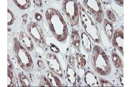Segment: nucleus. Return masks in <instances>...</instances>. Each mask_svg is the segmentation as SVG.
<instances>
[{"mask_svg":"<svg viewBox=\"0 0 131 87\" xmlns=\"http://www.w3.org/2000/svg\"><path fill=\"white\" fill-rule=\"evenodd\" d=\"M27 29L36 44L42 48L45 47V36L40 27L36 23L31 22L27 26Z\"/></svg>","mask_w":131,"mask_h":87,"instance_id":"obj_6","label":"nucleus"},{"mask_svg":"<svg viewBox=\"0 0 131 87\" xmlns=\"http://www.w3.org/2000/svg\"><path fill=\"white\" fill-rule=\"evenodd\" d=\"M100 85L102 87H112L114 86L113 84L105 79L101 78L100 79Z\"/></svg>","mask_w":131,"mask_h":87,"instance_id":"obj_23","label":"nucleus"},{"mask_svg":"<svg viewBox=\"0 0 131 87\" xmlns=\"http://www.w3.org/2000/svg\"><path fill=\"white\" fill-rule=\"evenodd\" d=\"M14 17L13 14L8 10V25H11L13 23Z\"/></svg>","mask_w":131,"mask_h":87,"instance_id":"obj_25","label":"nucleus"},{"mask_svg":"<svg viewBox=\"0 0 131 87\" xmlns=\"http://www.w3.org/2000/svg\"><path fill=\"white\" fill-rule=\"evenodd\" d=\"M82 42L84 48L88 51L91 50V43L88 36L86 35L85 33H83L82 34Z\"/></svg>","mask_w":131,"mask_h":87,"instance_id":"obj_17","label":"nucleus"},{"mask_svg":"<svg viewBox=\"0 0 131 87\" xmlns=\"http://www.w3.org/2000/svg\"><path fill=\"white\" fill-rule=\"evenodd\" d=\"M106 14L107 15V18H108L111 21L113 22H115L116 20V17L114 15L113 12H112L111 10H107L106 11Z\"/></svg>","mask_w":131,"mask_h":87,"instance_id":"obj_24","label":"nucleus"},{"mask_svg":"<svg viewBox=\"0 0 131 87\" xmlns=\"http://www.w3.org/2000/svg\"><path fill=\"white\" fill-rule=\"evenodd\" d=\"M14 52L21 68L26 71H31L33 67L31 56L18 41L15 42Z\"/></svg>","mask_w":131,"mask_h":87,"instance_id":"obj_4","label":"nucleus"},{"mask_svg":"<svg viewBox=\"0 0 131 87\" xmlns=\"http://www.w3.org/2000/svg\"><path fill=\"white\" fill-rule=\"evenodd\" d=\"M20 42L21 44L27 50L31 51L34 48V44L31 39L25 32H21L19 35Z\"/></svg>","mask_w":131,"mask_h":87,"instance_id":"obj_10","label":"nucleus"},{"mask_svg":"<svg viewBox=\"0 0 131 87\" xmlns=\"http://www.w3.org/2000/svg\"><path fill=\"white\" fill-rule=\"evenodd\" d=\"M67 77L69 82L75 85L76 81V73L69 65L67 66Z\"/></svg>","mask_w":131,"mask_h":87,"instance_id":"obj_15","label":"nucleus"},{"mask_svg":"<svg viewBox=\"0 0 131 87\" xmlns=\"http://www.w3.org/2000/svg\"><path fill=\"white\" fill-rule=\"evenodd\" d=\"M46 16L54 36L59 41H64L67 36V25L60 12L49 8L46 11Z\"/></svg>","mask_w":131,"mask_h":87,"instance_id":"obj_1","label":"nucleus"},{"mask_svg":"<svg viewBox=\"0 0 131 87\" xmlns=\"http://www.w3.org/2000/svg\"><path fill=\"white\" fill-rule=\"evenodd\" d=\"M15 4L18 6L21 9H27L31 5L30 1H14Z\"/></svg>","mask_w":131,"mask_h":87,"instance_id":"obj_18","label":"nucleus"},{"mask_svg":"<svg viewBox=\"0 0 131 87\" xmlns=\"http://www.w3.org/2000/svg\"><path fill=\"white\" fill-rule=\"evenodd\" d=\"M79 11L82 24L86 33L93 40L99 42L100 41V34L95 24L87 15L85 9L81 5L79 6Z\"/></svg>","mask_w":131,"mask_h":87,"instance_id":"obj_3","label":"nucleus"},{"mask_svg":"<svg viewBox=\"0 0 131 87\" xmlns=\"http://www.w3.org/2000/svg\"><path fill=\"white\" fill-rule=\"evenodd\" d=\"M16 81L14 77L12 72L8 69V87L9 86H16Z\"/></svg>","mask_w":131,"mask_h":87,"instance_id":"obj_20","label":"nucleus"},{"mask_svg":"<svg viewBox=\"0 0 131 87\" xmlns=\"http://www.w3.org/2000/svg\"><path fill=\"white\" fill-rule=\"evenodd\" d=\"M76 56L77 60L79 65L81 67L84 66L86 64V60L85 59H84L83 57L81 56L79 54H76Z\"/></svg>","mask_w":131,"mask_h":87,"instance_id":"obj_21","label":"nucleus"},{"mask_svg":"<svg viewBox=\"0 0 131 87\" xmlns=\"http://www.w3.org/2000/svg\"><path fill=\"white\" fill-rule=\"evenodd\" d=\"M71 37L73 45L77 48H79L80 46V36L78 33L75 29H73L72 31Z\"/></svg>","mask_w":131,"mask_h":87,"instance_id":"obj_16","label":"nucleus"},{"mask_svg":"<svg viewBox=\"0 0 131 87\" xmlns=\"http://www.w3.org/2000/svg\"><path fill=\"white\" fill-rule=\"evenodd\" d=\"M112 40V44L116 49L118 50L122 55L124 54V34L123 31L119 29L115 30Z\"/></svg>","mask_w":131,"mask_h":87,"instance_id":"obj_9","label":"nucleus"},{"mask_svg":"<svg viewBox=\"0 0 131 87\" xmlns=\"http://www.w3.org/2000/svg\"><path fill=\"white\" fill-rule=\"evenodd\" d=\"M46 61L51 71L55 72L60 76L63 75V70L55 55L52 53L49 54L46 57Z\"/></svg>","mask_w":131,"mask_h":87,"instance_id":"obj_8","label":"nucleus"},{"mask_svg":"<svg viewBox=\"0 0 131 87\" xmlns=\"http://www.w3.org/2000/svg\"><path fill=\"white\" fill-rule=\"evenodd\" d=\"M20 83L21 86H30V82L28 78L23 74H20L19 75Z\"/></svg>","mask_w":131,"mask_h":87,"instance_id":"obj_19","label":"nucleus"},{"mask_svg":"<svg viewBox=\"0 0 131 87\" xmlns=\"http://www.w3.org/2000/svg\"><path fill=\"white\" fill-rule=\"evenodd\" d=\"M111 56L112 62L115 68H121L122 65V60L119 56V55L116 52L113 51L112 52Z\"/></svg>","mask_w":131,"mask_h":87,"instance_id":"obj_13","label":"nucleus"},{"mask_svg":"<svg viewBox=\"0 0 131 87\" xmlns=\"http://www.w3.org/2000/svg\"><path fill=\"white\" fill-rule=\"evenodd\" d=\"M41 1H34V3L36 4V5L38 7H40L42 5V2Z\"/></svg>","mask_w":131,"mask_h":87,"instance_id":"obj_28","label":"nucleus"},{"mask_svg":"<svg viewBox=\"0 0 131 87\" xmlns=\"http://www.w3.org/2000/svg\"><path fill=\"white\" fill-rule=\"evenodd\" d=\"M104 28L108 38L111 40L113 36L114 31L113 25L107 19H105L104 23Z\"/></svg>","mask_w":131,"mask_h":87,"instance_id":"obj_12","label":"nucleus"},{"mask_svg":"<svg viewBox=\"0 0 131 87\" xmlns=\"http://www.w3.org/2000/svg\"><path fill=\"white\" fill-rule=\"evenodd\" d=\"M47 76H48V80L52 85V86L60 87L62 86L59 78L52 73L50 72L48 73Z\"/></svg>","mask_w":131,"mask_h":87,"instance_id":"obj_14","label":"nucleus"},{"mask_svg":"<svg viewBox=\"0 0 131 87\" xmlns=\"http://www.w3.org/2000/svg\"><path fill=\"white\" fill-rule=\"evenodd\" d=\"M35 18L37 21H40L42 18V15L36 13L35 15Z\"/></svg>","mask_w":131,"mask_h":87,"instance_id":"obj_26","label":"nucleus"},{"mask_svg":"<svg viewBox=\"0 0 131 87\" xmlns=\"http://www.w3.org/2000/svg\"><path fill=\"white\" fill-rule=\"evenodd\" d=\"M40 86L51 87V86H52V85L51 84L50 82H49V81L48 80V79H47V78L45 77H43V78H42V79H41Z\"/></svg>","mask_w":131,"mask_h":87,"instance_id":"obj_22","label":"nucleus"},{"mask_svg":"<svg viewBox=\"0 0 131 87\" xmlns=\"http://www.w3.org/2000/svg\"><path fill=\"white\" fill-rule=\"evenodd\" d=\"M92 63L96 71L101 75H107L112 71L108 58L100 46H95L93 48Z\"/></svg>","mask_w":131,"mask_h":87,"instance_id":"obj_2","label":"nucleus"},{"mask_svg":"<svg viewBox=\"0 0 131 87\" xmlns=\"http://www.w3.org/2000/svg\"><path fill=\"white\" fill-rule=\"evenodd\" d=\"M83 4L92 14L97 21L101 23L104 18V13L99 1H84Z\"/></svg>","mask_w":131,"mask_h":87,"instance_id":"obj_7","label":"nucleus"},{"mask_svg":"<svg viewBox=\"0 0 131 87\" xmlns=\"http://www.w3.org/2000/svg\"><path fill=\"white\" fill-rule=\"evenodd\" d=\"M85 81L89 86L98 87L99 84L97 78L94 74L90 71H87L85 74Z\"/></svg>","mask_w":131,"mask_h":87,"instance_id":"obj_11","label":"nucleus"},{"mask_svg":"<svg viewBox=\"0 0 131 87\" xmlns=\"http://www.w3.org/2000/svg\"><path fill=\"white\" fill-rule=\"evenodd\" d=\"M63 10L72 24L76 25L79 21V13L78 5L76 1H64Z\"/></svg>","mask_w":131,"mask_h":87,"instance_id":"obj_5","label":"nucleus"},{"mask_svg":"<svg viewBox=\"0 0 131 87\" xmlns=\"http://www.w3.org/2000/svg\"><path fill=\"white\" fill-rule=\"evenodd\" d=\"M51 49L52 50L53 52H55L56 53H57L58 52H59V49L58 48V47L55 46V45L51 46Z\"/></svg>","mask_w":131,"mask_h":87,"instance_id":"obj_27","label":"nucleus"}]
</instances>
